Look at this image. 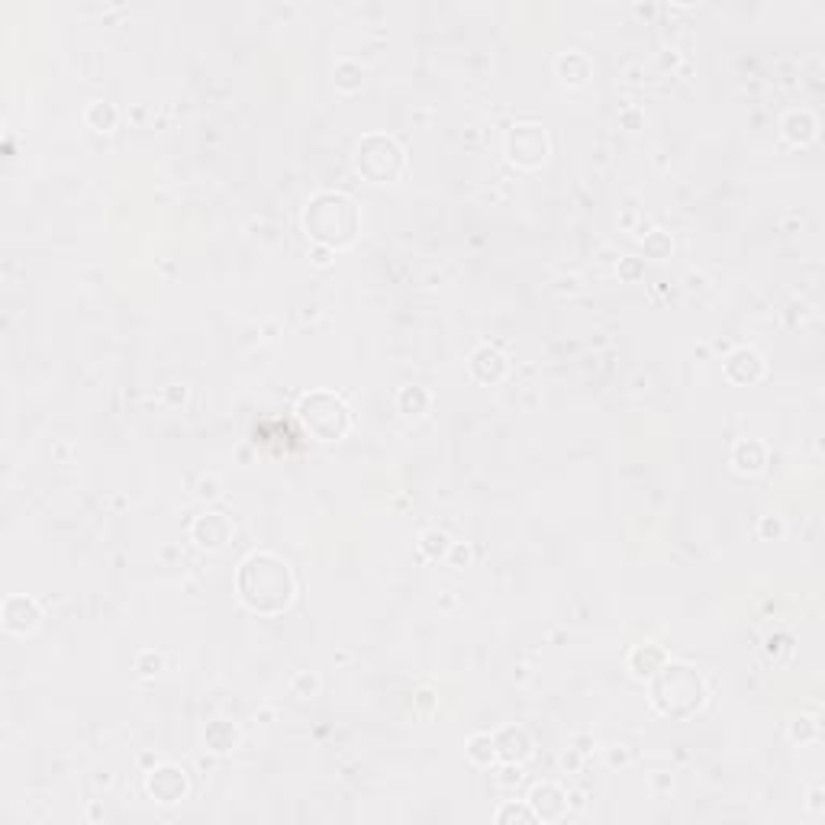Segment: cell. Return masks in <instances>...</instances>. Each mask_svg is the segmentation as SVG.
Segmentation results:
<instances>
[{"label": "cell", "instance_id": "30bf717a", "mask_svg": "<svg viewBox=\"0 0 825 825\" xmlns=\"http://www.w3.org/2000/svg\"><path fill=\"white\" fill-rule=\"evenodd\" d=\"M4 622L10 632H29L39 622V603L33 597H10L4 603Z\"/></svg>", "mask_w": 825, "mask_h": 825}, {"label": "cell", "instance_id": "5bb4252c", "mask_svg": "<svg viewBox=\"0 0 825 825\" xmlns=\"http://www.w3.org/2000/svg\"><path fill=\"white\" fill-rule=\"evenodd\" d=\"M664 661L668 658H664V651L658 645H639L632 651V658H629V668H632L635 677H651Z\"/></svg>", "mask_w": 825, "mask_h": 825}, {"label": "cell", "instance_id": "9a60e30c", "mask_svg": "<svg viewBox=\"0 0 825 825\" xmlns=\"http://www.w3.org/2000/svg\"><path fill=\"white\" fill-rule=\"evenodd\" d=\"M732 464L741 471V474H754V471L764 468V449L758 445V442L741 439L739 445L732 449Z\"/></svg>", "mask_w": 825, "mask_h": 825}, {"label": "cell", "instance_id": "d6986e66", "mask_svg": "<svg viewBox=\"0 0 825 825\" xmlns=\"http://www.w3.org/2000/svg\"><path fill=\"white\" fill-rule=\"evenodd\" d=\"M429 406V393L422 391V387H403V393H400V410L403 412H422Z\"/></svg>", "mask_w": 825, "mask_h": 825}, {"label": "cell", "instance_id": "5b68a950", "mask_svg": "<svg viewBox=\"0 0 825 825\" xmlns=\"http://www.w3.org/2000/svg\"><path fill=\"white\" fill-rule=\"evenodd\" d=\"M355 164L364 178L374 181V184H393V181L403 174L406 158H403V149L393 143L391 135L371 133L358 143Z\"/></svg>", "mask_w": 825, "mask_h": 825}, {"label": "cell", "instance_id": "7a4b0ae2", "mask_svg": "<svg viewBox=\"0 0 825 825\" xmlns=\"http://www.w3.org/2000/svg\"><path fill=\"white\" fill-rule=\"evenodd\" d=\"M303 226L323 249H345L358 235V206L339 191H323L306 204Z\"/></svg>", "mask_w": 825, "mask_h": 825}, {"label": "cell", "instance_id": "44dd1931", "mask_svg": "<svg viewBox=\"0 0 825 825\" xmlns=\"http://www.w3.org/2000/svg\"><path fill=\"white\" fill-rule=\"evenodd\" d=\"M100 116V123H97V129H110L116 123V114H114V107L110 104H91V110H87V123H94Z\"/></svg>", "mask_w": 825, "mask_h": 825}, {"label": "cell", "instance_id": "3957f363", "mask_svg": "<svg viewBox=\"0 0 825 825\" xmlns=\"http://www.w3.org/2000/svg\"><path fill=\"white\" fill-rule=\"evenodd\" d=\"M648 681H651V703L661 716L687 719L706 703V683L691 664L664 661Z\"/></svg>", "mask_w": 825, "mask_h": 825}, {"label": "cell", "instance_id": "ffe728a7", "mask_svg": "<svg viewBox=\"0 0 825 825\" xmlns=\"http://www.w3.org/2000/svg\"><path fill=\"white\" fill-rule=\"evenodd\" d=\"M422 552H426L429 558H442L445 552H449V535L445 532H426L422 535Z\"/></svg>", "mask_w": 825, "mask_h": 825}, {"label": "cell", "instance_id": "7402d4cb", "mask_svg": "<svg viewBox=\"0 0 825 825\" xmlns=\"http://www.w3.org/2000/svg\"><path fill=\"white\" fill-rule=\"evenodd\" d=\"M510 819H522V822H535V812H532V810H526V806L506 803L503 810L497 812V822H510Z\"/></svg>", "mask_w": 825, "mask_h": 825}, {"label": "cell", "instance_id": "7c38bea8", "mask_svg": "<svg viewBox=\"0 0 825 825\" xmlns=\"http://www.w3.org/2000/svg\"><path fill=\"white\" fill-rule=\"evenodd\" d=\"M726 374L732 377V381H739V384H748V381H758V377L764 374V362L758 352H735L732 358L726 362Z\"/></svg>", "mask_w": 825, "mask_h": 825}, {"label": "cell", "instance_id": "e0dca14e", "mask_svg": "<svg viewBox=\"0 0 825 825\" xmlns=\"http://www.w3.org/2000/svg\"><path fill=\"white\" fill-rule=\"evenodd\" d=\"M468 758L481 768H491L497 761V745H493V735H471L468 739Z\"/></svg>", "mask_w": 825, "mask_h": 825}, {"label": "cell", "instance_id": "ba28073f", "mask_svg": "<svg viewBox=\"0 0 825 825\" xmlns=\"http://www.w3.org/2000/svg\"><path fill=\"white\" fill-rule=\"evenodd\" d=\"M493 745H497V758H503L506 764H520L532 754V739L520 726H503L493 735Z\"/></svg>", "mask_w": 825, "mask_h": 825}, {"label": "cell", "instance_id": "52a82bcc", "mask_svg": "<svg viewBox=\"0 0 825 825\" xmlns=\"http://www.w3.org/2000/svg\"><path fill=\"white\" fill-rule=\"evenodd\" d=\"M149 793L158 800V803H178V800L187 793V777H184V770L171 768V764H164V768L152 770V774H149Z\"/></svg>", "mask_w": 825, "mask_h": 825}, {"label": "cell", "instance_id": "8fae6325", "mask_svg": "<svg viewBox=\"0 0 825 825\" xmlns=\"http://www.w3.org/2000/svg\"><path fill=\"white\" fill-rule=\"evenodd\" d=\"M532 812L535 819H545V822H555V819L564 816V806H568V800H564V793L555 787V783H542V787L532 790Z\"/></svg>", "mask_w": 825, "mask_h": 825}, {"label": "cell", "instance_id": "9c48e42d", "mask_svg": "<svg viewBox=\"0 0 825 825\" xmlns=\"http://www.w3.org/2000/svg\"><path fill=\"white\" fill-rule=\"evenodd\" d=\"M233 535V522L223 516V512H204L197 522H194V539L200 548H223Z\"/></svg>", "mask_w": 825, "mask_h": 825}, {"label": "cell", "instance_id": "6da1fadb", "mask_svg": "<svg viewBox=\"0 0 825 825\" xmlns=\"http://www.w3.org/2000/svg\"><path fill=\"white\" fill-rule=\"evenodd\" d=\"M235 591L243 597V603L255 612H281L291 606L297 583H293V571L287 568L284 558L271 555V552H252L235 574Z\"/></svg>", "mask_w": 825, "mask_h": 825}, {"label": "cell", "instance_id": "277c9868", "mask_svg": "<svg viewBox=\"0 0 825 825\" xmlns=\"http://www.w3.org/2000/svg\"><path fill=\"white\" fill-rule=\"evenodd\" d=\"M297 420L320 442H339L352 429V410L333 391H310L300 397Z\"/></svg>", "mask_w": 825, "mask_h": 825}, {"label": "cell", "instance_id": "ac0fdd59", "mask_svg": "<svg viewBox=\"0 0 825 825\" xmlns=\"http://www.w3.org/2000/svg\"><path fill=\"white\" fill-rule=\"evenodd\" d=\"M783 133H787V139H793V143H806V139H812V133H816V120H812L810 114H790L787 120H783Z\"/></svg>", "mask_w": 825, "mask_h": 825}, {"label": "cell", "instance_id": "2e32d148", "mask_svg": "<svg viewBox=\"0 0 825 825\" xmlns=\"http://www.w3.org/2000/svg\"><path fill=\"white\" fill-rule=\"evenodd\" d=\"M235 741H239V732H235L229 722H223V719H216V722H210L206 726V745L214 748V751H229V748H235Z\"/></svg>", "mask_w": 825, "mask_h": 825}, {"label": "cell", "instance_id": "8992f818", "mask_svg": "<svg viewBox=\"0 0 825 825\" xmlns=\"http://www.w3.org/2000/svg\"><path fill=\"white\" fill-rule=\"evenodd\" d=\"M506 155H510L516 164H522V168H535V164L545 162L548 139H545V133H542V126H535V123H520V126H512L510 135H506Z\"/></svg>", "mask_w": 825, "mask_h": 825}, {"label": "cell", "instance_id": "4fadbf2b", "mask_svg": "<svg viewBox=\"0 0 825 825\" xmlns=\"http://www.w3.org/2000/svg\"><path fill=\"white\" fill-rule=\"evenodd\" d=\"M471 371L477 381H500L506 374V358L497 349H481L471 358Z\"/></svg>", "mask_w": 825, "mask_h": 825}]
</instances>
